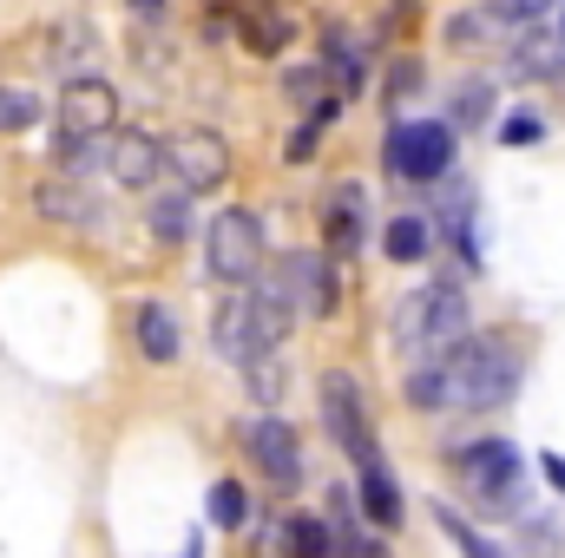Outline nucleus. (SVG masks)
<instances>
[{"mask_svg": "<svg viewBox=\"0 0 565 558\" xmlns=\"http://www.w3.org/2000/svg\"><path fill=\"white\" fill-rule=\"evenodd\" d=\"M500 139H507V144H533V139H540V119H507V126H500Z\"/></svg>", "mask_w": 565, "mask_h": 558, "instance_id": "nucleus-28", "label": "nucleus"}, {"mask_svg": "<svg viewBox=\"0 0 565 558\" xmlns=\"http://www.w3.org/2000/svg\"><path fill=\"white\" fill-rule=\"evenodd\" d=\"M145 224H151L158 244H184V230H191V191H164V197H151Z\"/></svg>", "mask_w": 565, "mask_h": 558, "instance_id": "nucleus-18", "label": "nucleus"}, {"mask_svg": "<svg viewBox=\"0 0 565 558\" xmlns=\"http://www.w3.org/2000/svg\"><path fill=\"white\" fill-rule=\"evenodd\" d=\"M164 171H171L191 197H198V191H224V178H231V144H224V132L184 126V132L164 139Z\"/></svg>", "mask_w": 565, "mask_h": 558, "instance_id": "nucleus-8", "label": "nucleus"}, {"mask_svg": "<svg viewBox=\"0 0 565 558\" xmlns=\"http://www.w3.org/2000/svg\"><path fill=\"white\" fill-rule=\"evenodd\" d=\"M316 132H322V126L309 119V126H302V132L289 139V164H309V151H316Z\"/></svg>", "mask_w": 565, "mask_h": 558, "instance_id": "nucleus-29", "label": "nucleus"}, {"mask_svg": "<svg viewBox=\"0 0 565 558\" xmlns=\"http://www.w3.org/2000/svg\"><path fill=\"white\" fill-rule=\"evenodd\" d=\"M244 453L257 460V473H264L270 486H282V493L302 480V447H296L289 420H277V415H257L244 427Z\"/></svg>", "mask_w": 565, "mask_h": 558, "instance_id": "nucleus-11", "label": "nucleus"}, {"mask_svg": "<svg viewBox=\"0 0 565 558\" xmlns=\"http://www.w3.org/2000/svg\"><path fill=\"white\" fill-rule=\"evenodd\" d=\"M473 335V309H467V296L454 289V282H422L415 296H402V309H395V342H402V355H415V362H440L447 348H460Z\"/></svg>", "mask_w": 565, "mask_h": 558, "instance_id": "nucleus-2", "label": "nucleus"}, {"mask_svg": "<svg viewBox=\"0 0 565 558\" xmlns=\"http://www.w3.org/2000/svg\"><path fill=\"white\" fill-rule=\"evenodd\" d=\"M211 519H217V526H244V519H250V500H244L237 480H217V486H211Z\"/></svg>", "mask_w": 565, "mask_h": 558, "instance_id": "nucleus-24", "label": "nucleus"}, {"mask_svg": "<svg viewBox=\"0 0 565 558\" xmlns=\"http://www.w3.org/2000/svg\"><path fill=\"white\" fill-rule=\"evenodd\" d=\"M106 171H113L126 191H151V178L164 171V139H151V132H119V139L106 144Z\"/></svg>", "mask_w": 565, "mask_h": 558, "instance_id": "nucleus-12", "label": "nucleus"}, {"mask_svg": "<svg viewBox=\"0 0 565 558\" xmlns=\"http://www.w3.org/2000/svg\"><path fill=\"white\" fill-rule=\"evenodd\" d=\"M322 420H329V440H335L355 466H375V460H382V447H375V420H369V401H362L355 375H342V368L322 375Z\"/></svg>", "mask_w": 565, "mask_h": 558, "instance_id": "nucleus-6", "label": "nucleus"}, {"mask_svg": "<svg viewBox=\"0 0 565 558\" xmlns=\"http://www.w3.org/2000/svg\"><path fill=\"white\" fill-rule=\"evenodd\" d=\"M520 395V348L500 335H467L460 348H447L440 362H422L408 375V401L415 408H454V415H487L507 408Z\"/></svg>", "mask_w": 565, "mask_h": 558, "instance_id": "nucleus-1", "label": "nucleus"}, {"mask_svg": "<svg viewBox=\"0 0 565 558\" xmlns=\"http://www.w3.org/2000/svg\"><path fill=\"white\" fill-rule=\"evenodd\" d=\"M53 119H60V158H73V151H86V144L113 139V126H119V93H113L106 79H66Z\"/></svg>", "mask_w": 565, "mask_h": 558, "instance_id": "nucleus-4", "label": "nucleus"}, {"mask_svg": "<svg viewBox=\"0 0 565 558\" xmlns=\"http://www.w3.org/2000/svg\"><path fill=\"white\" fill-rule=\"evenodd\" d=\"M132 7H139V13H158V7H164V0H132Z\"/></svg>", "mask_w": 565, "mask_h": 558, "instance_id": "nucleus-31", "label": "nucleus"}, {"mask_svg": "<svg viewBox=\"0 0 565 558\" xmlns=\"http://www.w3.org/2000/svg\"><path fill=\"white\" fill-rule=\"evenodd\" d=\"M553 7H559V0H487V13H493L507 33H520V26H540Z\"/></svg>", "mask_w": 565, "mask_h": 558, "instance_id": "nucleus-23", "label": "nucleus"}, {"mask_svg": "<svg viewBox=\"0 0 565 558\" xmlns=\"http://www.w3.org/2000/svg\"><path fill=\"white\" fill-rule=\"evenodd\" d=\"M454 473L480 493V500H507L520 486V447L513 440H473L454 453Z\"/></svg>", "mask_w": 565, "mask_h": 558, "instance_id": "nucleus-10", "label": "nucleus"}, {"mask_svg": "<svg viewBox=\"0 0 565 558\" xmlns=\"http://www.w3.org/2000/svg\"><path fill=\"white\" fill-rule=\"evenodd\" d=\"M507 73H513V79H565V53L559 46H520V53L507 60Z\"/></svg>", "mask_w": 565, "mask_h": 558, "instance_id": "nucleus-22", "label": "nucleus"}, {"mask_svg": "<svg viewBox=\"0 0 565 558\" xmlns=\"http://www.w3.org/2000/svg\"><path fill=\"white\" fill-rule=\"evenodd\" d=\"M540 473H546V480L565 493V453H546V460H540Z\"/></svg>", "mask_w": 565, "mask_h": 558, "instance_id": "nucleus-30", "label": "nucleus"}, {"mask_svg": "<svg viewBox=\"0 0 565 558\" xmlns=\"http://www.w3.org/2000/svg\"><path fill=\"white\" fill-rule=\"evenodd\" d=\"M204 264L217 282H257L264 270V217L257 211H217L204 230Z\"/></svg>", "mask_w": 565, "mask_h": 558, "instance_id": "nucleus-5", "label": "nucleus"}, {"mask_svg": "<svg viewBox=\"0 0 565 558\" xmlns=\"http://www.w3.org/2000/svg\"><path fill=\"white\" fill-rule=\"evenodd\" d=\"M388 171L408 178V184H434L454 171V126L440 119H408L388 132Z\"/></svg>", "mask_w": 565, "mask_h": 558, "instance_id": "nucleus-7", "label": "nucleus"}, {"mask_svg": "<svg viewBox=\"0 0 565 558\" xmlns=\"http://www.w3.org/2000/svg\"><path fill=\"white\" fill-rule=\"evenodd\" d=\"M362 244H369V191L362 184H335L322 197V250L335 264H349V257H362Z\"/></svg>", "mask_w": 565, "mask_h": 558, "instance_id": "nucleus-9", "label": "nucleus"}, {"mask_svg": "<svg viewBox=\"0 0 565 558\" xmlns=\"http://www.w3.org/2000/svg\"><path fill=\"white\" fill-rule=\"evenodd\" d=\"M244 382H250V395H264V401H277V395H282V362H277V355H264V362H250V368H244Z\"/></svg>", "mask_w": 565, "mask_h": 558, "instance_id": "nucleus-27", "label": "nucleus"}, {"mask_svg": "<svg viewBox=\"0 0 565 558\" xmlns=\"http://www.w3.org/2000/svg\"><path fill=\"white\" fill-rule=\"evenodd\" d=\"M362 513H369V526L375 533H395L402 526V486L388 480V466L375 460V466H362Z\"/></svg>", "mask_w": 565, "mask_h": 558, "instance_id": "nucleus-16", "label": "nucleus"}, {"mask_svg": "<svg viewBox=\"0 0 565 558\" xmlns=\"http://www.w3.org/2000/svg\"><path fill=\"white\" fill-rule=\"evenodd\" d=\"M487 99H493V86H487V79L460 86V93H454V126H480V119H487Z\"/></svg>", "mask_w": 565, "mask_h": 558, "instance_id": "nucleus-25", "label": "nucleus"}, {"mask_svg": "<svg viewBox=\"0 0 565 558\" xmlns=\"http://www.w3.org/2000/svg\"><path fill=\"white\" fill-rule=\"evenodd\" d=\"M434 519H440V533L454 539V552H460V558H507L493 539H487V533H473V526H467L454 506H434Z\"/></svg>", "mask_w": 565, "mask_h": 558, "instance_id": "nucleus-21", "label": "nucleus"}, {"mask_svg": "<svg viewBox=\"0 0 565 558\" xmlns=\"http://www.w3.org/2000/svg\"><path fill=\"white\" fill-rule=\"evenodd\" d=\"M382 250H388V264H422L427 257V224L422 217H395V224L382 230Z\"/></svg>", "mask_w": 565, "mask_h": 558, "instance_id": "nucleus-20", "label": "nucleus"}, {"mask_svg": "<svg viewBox=\"0 0 565 558\" xmlns=\"http://www.w3.org/2000/svg\"><path fill=\"white\" fill-rule=\"evenodd\" d=\"M33 211L46 217V224H93V191L86 184H73V178H40L33 184Z\"/></svg>", "mask_w": 565, "mask_h": 558, "instance_id": "nucleus-13", "label": "nucleus"}, {"mask_svg": "<svg viewBox=\"0 0 565 558\" xmlns=\"http://www.w3.org/2000/svg\"><path fill=\"white\" fill-rule=\"evenodd\" d=\"M132 335H139V355H145V362H158V368H164V362H178V348H184V342H178V315H171L164 302H139Z\"/></svg>", "mask_w": 565, "mask_h": 558, "instance_id": "nucleus-15", "label": "nucleus"}, {"mask_svg": "<svg viewBox=\"0 0 565 558\" xmlns=\"http://www.w3.org/2000/svg\"><path fill=\"white\" fill-rule=\"evenodd\" d=\"M40 119V99L33 93H0V132H26Z\"/></svg>", "mask_w": 565, "mask_h": 558, "instance_id": "nucleus-26", "label": "nucleus"}, {"mask_svg": "<svg viewBox=\"0 0 565 558\" xmlns=\"http://www.w3.org/2000/svg\"><path fill=\"white\" fill-rule=\"evenodd\" d=\"M322 73L335 79V93H362L369 60H362V46H355L349 26H329V33H322Z\"/></svg>", "mask_w": 565, "mask_h": 558, "instance_id": "nucleus-14", "label": "nucleus"}, {"mask_svg": "<svg viewBox=\"0 0 565 558\" xmlns=\"http://www.w3.org/2000/svg\"><path fill=\"white\" fill-rule=\"evenodd\" d=\"M237 33H244L250 53H282V46H289V20H282L277 7H250V13L237 20Z\"/></svg>", "mask_w": 565, "mask_h": 558, "instance_id": "nucleus-19", "label": "nucleus"}, {"mask_svg": "<svg viewBox=\"0 0 565 558\" xmlns=\"http://www.w3.org/2000/svg\"><path fill=\"white\" fill-rule=\"evenodd\" d=\"M282 558H335V533H329V519H316V513H289L277 533Z\"/></svg>", "mask_w": 565, "mask_h": 558, "instance_id": "nucleus-17", "label": "nucleus"}, {"mask_svg": "<svg viewBox=\"0 0 565 558\" xmlns=\"http://www.w3.org/2000/svg\"><path fill=\"white\" fill-rule=\"evenodd\" d=\"M289 309H282L277 296H264V289H244V296H231V302H217V322H211V342H217V355H231L237 368H250V362H264V355H277V342L289 335Z\"/></svg>", "mask_w": 565, "mask_h": 558, "instance_id": "nucleus-3", "label": "nucleus"}]
</instances>
